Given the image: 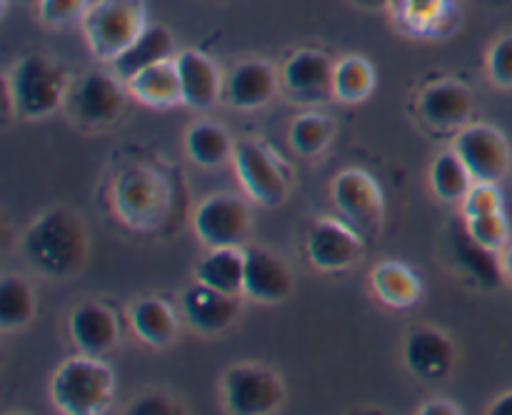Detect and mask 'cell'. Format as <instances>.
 <instances>
[{
	"instance_id": "d590c367",
	"label": "cell",
	"mask_w": 512,
	"mask_h": 415,
	"mask_svg": "<svg viewBox=\"0 0 512 415\" xmlns=\"http://www.w3.org/2000/svg\"><path fill=\"white\" fill-rule=\"evenodd\" d=\"M133 415H170V413H180L178 405L173 400H168L165 395H143L133 403L130 408Z\"/></svg>"
},
{
	"instance_id": "9a60e30c",
	"label": "cell",
	"mask_w": 512,
	"mask_h": 415,
	"mask_svg": "<svg viewBox=\"0 0 512 415\" xmlns=\"http://www.w3.org/2000/svg\"><path fill=\"white\" fill-rule=\"evenodd\" d=\"M238 295L195 283L183 295V315L200 333H220L238 318Z\"/></svg>"
},
{
	"instance_id": "52a82bcc",
	"label": "cell",
	"mask_w": 512,
	"mask_h": 415,
	"mask_svg": "<svg viewBox=\"0 0 512 415\" xmlns=\"http://www.w3.org/2000/svg\"><path fill=\"white\" fill-rule=\"evenodd\" d=\"M333 203L360 235H373L383 223V193L365 170H343L333 180Z\"/></svg>"
},
{
	"instance_id": "2e32d148",
	"label": "cell",
	"mask_w": 512,
	"mask_h": 415,
	"mask_svg": "<svg viewBox=\"0 0 512 415\" xmlns=\"http://www.w3.org/2000/svg\"><path fill=\"white\" fill-rule=\"evenodd\" d=\"M418 105L425 123L438 130H450L468 123L473 98H470V90L458 80H440L423 90Z\"/></svg>"
},
{
	"instance_id": "5b68a950",
	"label": "cell",
	"mask_w": 512,
	"mask_h": 415,
	"mask_svg": "<svg viewBox=\"0 0 512 415\" xmlns=\"http://www.w3.org/2000/svg\"><path fill=\"white\" fill-rule=\"evenodd\" d=\"M115 210L135 230H148L163 220L170 203V190L163 175L148 165L125 168L115 178Z\"/></svg>"
},
{
	"instance_id": "5bb4252c",
	"label": "cell",
	"mask_w": 512,
	"mask_h": 415,
	"mask_svg": "<svg viewBox=\"0 0 512 415\" xmlns=\"http://www.w3.org/2000/svg\"><path fill=\"white\" fill-rule=\"evenodd\" d=\"M333 75L335 65L330 63L328 55L318 53V50H300L285 63L283 83L295 98L315 103V100L335 95Z\"/></svg>"
},
{
	"instance_id": "8d00e7d4",
	"label": "cell",
	"mask_w": 512,
	"mask_h": 415,
	"mask_svg": "<svg viewBox=\"0 0 512 415\" xmlns=\"http://www.w3.org/2000/svg\"><path fill=\"white\" fill-rule=\"evenodd\" d=\"M420 413L423 415H460L463 410H460L455 403H450V400H433V403H428L425 408H420Z\"/></svg>"
},
{
	"instance_id": "8fae6325",
	"label": "cell",
	"mask_w": 512,
	"mask_h": 415,
	"mask_svg": "<svg viewBox=\"0 0 512 415\" xmlns=\"http://www.w3.org/2000/svg\"><path fill=\"white\" fill-rule=\"evenodd\" d=\"M363 255V235L340 220L323 218L308 233V258L310 263L325 273L348 270Z\"/></svg>"
},
{
	"instance_id": "f1b7e54d",
	"label": "cell",
	"mask_w": 512,
	"mask_h": 415,
	"mask_svg": "<svg viewBox=\"0 0 512 415\" xmlns=\"http://www.w3.org/2000/svg\"><path fill=\"white\" fill-rule=\"evenodd\" d=\"M375 85V70L360 55H350V58L340 60L335 65L333 75V90L343 103H360L370 95Z\"/></svg>"
},
{
	"instance_id": "30bf717a",
	"label": "cell",
	"mask_w": 512,
	"mask_h": 415,
	"mask_svg": "<svg viewBox=\"0 0 512 415\" xmlns=\"http://www.w3.org/2000/svg\"><path fill=\"white\" fill-rule=\"evenodd\" d=\"M250 230L248 208L235 195H213L195 210V233L208 248L243 245Z\"/></svg>"
},
{
	"instance_id": "83f0119b",
	"label": "cell",
	"mask_w": 512,
	"mask_h": 415,
	"mask_svg": "<svg viewBox=\"0 0 512 415\" xmlns=\"http://www.w3.org/2000/svg\"><path fill=\"white\" fill-rule=\"evenodd\" d=\"M35 315L33 288L18 275H5L0 280V328H23Z\"/></svg>"
},
{
	"instance_id": "ab89813d",
	"label": "cell",
	"mask_w": 512,
	"mask_h": 415,
	"mask_svg": "<svg viewBox=\"0 0 512 415\" xmlns=\"http://www.w3.org/2000/svg\"><path fill=\"white\" fill-rule=\"evenodd\" d=\"M503 270H505V275H508V278L512 280V243H508L503 248Z\"/></svg>"
},
{
	"instance_id": "7c38bea8",
	"label": "cell",
	"mask_w": 512,
	"mask_h": 415,
	"mask_svg": "<svg viewBox=\"0 0 512 415\" xmlns=\"http://www.w3.org/2000/svg\"><path fill=\"white\" fill-rule=\"evenodd\" d=\"M70 110L85 125H110L123 115L125 93L108 73H88L70 95Z\"/></svg>"
},
{
	"instance_id": "ffe728a7",
	"label": "cell",
	"mask_w": 512,
	"mask_h": 415,
	"mask_svg": "<svg viewBox=\"0 0 512 415\" xmlns=\"http://www.w3.org/2000/svg\"><path fill=\"white\" fill-rule=\"evenodd\" d=\"M70 335H73L75 345L83 350L85 355H95L100 358L103 353L113 350L118 343V318L110 308L100 303H83L73 310L70 315Z\"/></svg>"
},
{
	"instance_id": "7a4b0ae2",
	"label": "cell",
	"mask_w": 512,
	"mask_h": 415,
	"mask_svg": "<svg viewBox=\"0 0 512 415\" xmlns=\"http://www.w3.org/2000/svg\"><path fill=\"white\" fill-rule=\"evenodd\" d=\"M53 403L60 413L98 415L113 403L115 378L113 370L95 355L73 358L58 368L50 383Z\"/></svg>"
},
{
	"instance_id": "9c48e42d",
	"label": "cell",
	"mask_w": 512,
	"mask_h": 415,
	"mask_svg": "<svg viewBox=\"0 0 512 415\" xmlns=\"http://www.w3.org/2000/svg\"><path fill=\"white\" fill-rule=\"evenodd\" d=\"M235 170L248 195L263 205L283 203L288 195V178L278 158L263 143L245 140L235 148Z\"/></svg>"
},
{
	"instance_id": "4dcf8cb0",
	"label": "cell",
	"mask_w": 512,
	"mask_h": 415,
	"mask_svg": "<svg viewBox=\"0 0 512 415\" xmlns=\"http://www.w3.org/2000/svg\"><path fill=\"white\" fill-rule=\"evenodd\" d=\"M333 140V120L320 113H305L290 125V145L305 158L320 155Z\"/></svg>"
},
{
	"instance_id": "4fadbf2b",
	"label": "cell",
	"mask_w": 512,
	"mask_h": 415,
	"mask_svg": "<svg viewBox=\"0 0 512 415\" xmlns=\"http://www.w3.org/2000/svg\"><path fill=\"white\" fill-rule=\"evenodd\" d=\"M293 288V275L280 255L268 248H245V285L243 293L260 303H278L288 298Z\"/></svg>"
},
{
	"instance_id": "4316f807",
	"label": "cell",
	"mask_w": 512,
	"mask_h": 415,
	"mask_svg": "<svg viewBox=\"0 0 512 415\" xmlns=\"http://www.w3.org/2000/svg\"><path fill=\"white\" fill-rule=\"evenodd\" d=\"M185 148H188V155L195 163L203 165V168H215V165L225 163L233 143H230V135L225 133L223 125L203 120V123H195L188 130Z\"/></svg>"
},
{
	"instance_id": "1f68e13d",
	"label": "cell",
	"mask_w": 512,
	"mask_h": 415,
	"mask_svg": "<svg viewBox=\"0 0 512 415\" xmlns=\"http://www.w3.org/2000/svg\"><path fill=\"white\" fill-rule=\"evenodd\" d=\"M503 210V193L495 183H485V180H475L470 190L463 198V215L468 218H480V215L500 213Z\"/></svg>"
},
{
	"instance_id": "cb8c5ba5",
	"label": "cell",
	"mask_w": 512,
	"mask_h": 415,
	"mask_svg": "<svg viewBox=\"0 0 512 415\" xmlns=\"http://www.w3.org/2000/svg\"><path fill=\"white\" fill-rule=\"evenodd\" d=\"M195 280L228 295H240L245 285V250L238 245L210 248V253L195 265Z\"/></svg>"
},
{
	"instance_id": "f35d334b",
	"label": "cell",
	"mask_w": 512,
	"mask_h": 415,
	"mask_svg": "<svg viewBox=\"0 0 512 415\" xmlns=\"http://www.w3.org/2000/svg\"><path fill=\"white\" fill-rule=\"evenodd\" d=\"M353 3L365 10H380V8H388L390 0H353Z\"/></svg>"
},
{
	"instance_id": "d6986e66",
	"label": "cell",
	"mask_w": 512,
	"mask_h": 415,
	"mask_svg": "<svg viewBox=\"0 0 512 415\" xmlns=\"http://www.w3.org/2000/svg\"><path fill=\"white\" fill-rule=\"evenodd\" d=\"M278 90V73L265 60H245L235 65L225 83V93L233 108L255 110L270 103V98Z\"/></svg>"
},
{
	"instance_id": "ba28073f",
	"label": "cell",
	"mask_w": 512,
	"mask_h": 415,
	"mask_svg": "<svg viewBox=\"0 0 512 415\" xmlns=\"http://www.w3.org/2000/svg\"><path fill=\"white\" fill-rule=\"evenodd\" d=\"M455 153L468 165L473 180L498 183L510 168V148L505 135L488 123L468 125L455 138Z\"/></svg>"
},
{
	"instance_id": "277c9868",
	"label": "cell",
	"mask_w": 512,
	"mask_h": 415,
	"mask_svg": "<svg viewBox=\"0 0 512 415\" xmlns=\"http://www.w3.org/2000/svg\"><path fill=\"white\" fill-rule=\"evenodd\" d=\"M10 98L25 118H45L63 103L68 93V73L45 55H28L10 75Z\"/></svg>"
},
{
	"instance_id": "484cf974",
	"label": "cell",
	"mask_w": 512,
	"mask_h": 415,
	"mask_svg": "<svg viewBox=\"0 0 512 415\" xmlns=\"http://www.w3.org/2000/svg\"><path fill=\"white\" fill-rule=\"evenodd\" d=\"M130 323L138 338H143L148 345L163 348L178 333V318L173 308L160 298H143L133 303L130 308Z\"/></svg>"
},
{
	"instance_id": "ac0fdd59",
	"label": "cell",
	"mask_w": 512,
	"mask_h": 415,
	"mask_svg": "<svg viewBox=\"0 0 512 415\" xmlns=\"http://www.w3.org/2000/svg\"><path fill=\"white\" fill-rule=\"evenodd\" d=\"M180 75V88H183V103L195 110L213 108L220 98V70L213 60L200 50H183L175 58Z\"/></svg>"
},
{
	"instance_id": "6da1fadb",
	"label": "cell",
	"mask_w": 512,
	"mask_h": 415,
	"mask_svg": "<svg viewBox=\"0 0 512 415\" xmlns=\"http://www.w3.org/2000/svg\"><path fill=\"white\" fill-rule=\"evenodd\" d=\"M23 253L38 273L68 278L83 268L88 255L83 223L65 208L48 210L25 233Z\"/></svg>"
},
{
	"instance_id": "8992f818",
	"label": "cell",
	"mask_w": 512,
	"mask_h": 415,
	"mask_svg": "<svg viewBox=\"0 0 512 415\" xmlns=\"http://www.w3.org/2000/svg\"><path fill=\"white\" fill-rule=\"evenodd\" d=\"M225 405L235 415H268L283 405V383L263 365H238L223 380Z\"/></svg>"
},
{
	"instance_id": "603a6c76",
	"label": "cell",
	"mask_w": 512,
	"mask_h": 415,
	"mask_svg": "<svg viewBox=\"0 0 512 415\" xmlns=\"http://www.w3.org/2000/svg\"><path fill=\"white\" fill-rule=\"evenodd\" d=\"M173 45V35H170L168 28H163V25H150V28H145L140 33V38L128 50H123L113 60L115 75L128 83L140 70L150 68V65L160 63V60H168L173 55Z\"/></svg>"
},
{
	"instance_id": "e575fe53",
	"label": "cell",
	"mask_w": 512,
	"mask_h": 415,
	"mask_svg": "<svg viewBox=\"0 0 512 415\" xmlns=\"http://www.w3.org/2000/svg\"><path fill=\"white\" fill-rule=\"evenodd\" d=\"M490 78L500 88H512V35H503L488 55Z\"/></svg>"
},
{
	"instance_id": "d4e9b609",
	"label": "cell",
	"mask_w": 512,
	"mask_h": 415,
	"mask_svg": "<svg viewBox=\"0 0 512 415\" xmlns=\"http://www.w3.org/2000/svg\"><path fill=\"white\" fill-rule=\"evenodd\" d=\"M370 283H373L375 295L390 308H413L423 295V283L418 275L398 260H385L375 265Z\"/></svg>"
},
{
	"instance_id": "74e56055",
	"label": "cell",
	"mask_w": 512,
	"mask_h": 415,
	"mask_svg": "<svg viewBox=\"0 0 512 415\" xmlns=\"http://www.w3.org/2000/svg\"><path fill=\"white\" fill-rule=\"evenodd\" d=\"M490 413H493V415H512V393H505L503 398L495 400L493 408H490Z\"/></svg>"
},
{
	"instance_id": "3957f363",
	"label": "cell",
	"mask_w": 512,
	"mask_h": 415,
	"mask_svg": "<svg viewBox=\"0 0 512 415\" xmlns=\"http://www.w3.org/2000/svg\"><path fill=\"white\" fill-rule=\"evenodd\" d=\"M80 25H83L90 53L113 63L148 28L145 3L143 0H95Z\"/></svg>"
},
{
	"instance_id": "7402d4cb",
	"label": "cell",
	"mask_w": 512,
	"mask_h": 415,
	"mask_svg": "<svg viewBox=\"0 0 512 415\" xmlns=\"http://www.w3.org/2000/svg\"><path fill=\"white\" fill-rule=\"evenodd\" d=\"M130 93L143 100L150 108H173L183 103V88H180L178 63L175 58L160 60L150 68L140 70L135 78L128 80Z\"/></svg>"
},
{
	"instance_id": "e0dca14e",
	"label": "cell",
	"mask_w": 512,
	"mask_h": 415,
	"mask_svg": "<svg viewBox=\"0 0 512 415\" xmlns=\"http://www.w3.org/2000/svg\"><path fill=\"white\" fill-rule=\"evenodd\" d=\"M405 363L418 378L443 380L455 365V348L440 330L418 328L405 343Z\"/></svg>"
},
{
	"instance_id": "f546056e",
	"label": "cell",
	"mask_w": 512,
	"mask_h": 415,
	"mask_svg": "<svg viewBox=\"0 0 512 415\" xmlns=\"http://www.w3.org/2000/svg\"><path fill=\"white\" fill-rule=\"evenodd\" d=\"M430 183L438 198L455 203V200H463L465 193L473 185V175H470L468 165L463 163L458 153H443L435 158L433 170H430Z\"/></svg>"
},
{
	"instance_id": "44dd1931",
	"label": "cell",
	"mask_w": 512,
	"mask_h": 415,
	"mask_svg": "<svg viewBox=\"0 0 512 415\" xmlns=\"http://www.w3.org/2000/svg\"><path fill=\"white\" fill-rule=\"evenodd\" d=\"M450 248H453V255L460 263V268H463L470 278L478 280L483 288H498L500 280H503L505 275L503 260L498 258V250L478 243V240L470 235L468 225H450Z\"/></svg>"
},
{
	"instance_id": "836d02e7",
	"label": "cell",
	"mask_w": 512,
	"mask_h": 415,
	"mask_svg": "<svg viewBox=\"0 0 512 415\" xmlns=\"http://www.w3.org/2000/svg\"><path fill=\"white\" fill-rule=\"evenodd\" d=\"M90 3L88 0H40L38 13L40 20L53 28L60 25H70L75 20H83V15L88 13Z\"/></svg>"
},
{
	"instance_id": "d6a6232c",
	"label": "cell",
	"mask_w": 512,
	"mask_h": 415,
	"mask_svg": "<svg viewBox=\"0 0 512 415\" xmlns=\"http://www.w3.org/2000/svg\"><path fill=\"white\" fill-rule=\"evenodd\" d=\"M468 225L470 235H473L478 243L488 245V248L500 250L508 245V233H510V225L505 213H490V215H480V218H468L465 220Z\"/></svg>"
}]
</instances>
